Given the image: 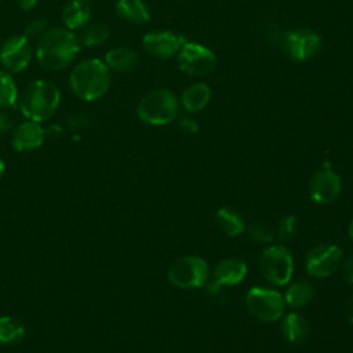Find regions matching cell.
Returning a JSON list of instances; mask_svg holds the SVG:
<instances>
[{"label": "cell", "instance_id": "obj_1", "mask_svg": "<svg viewBox=\"0 0 353 353\" xmlns=\"http://www.w3.org/2000/svg\"><path fill=\"white\" fill-rule=\"evenodd\" d=\"M80 51V41L73 30L65 26L50 28L36 43L37 62L50 72L65 69Z\"/></svg>", "mask_w": 353, "mask_h": 353}, {"label": "cell", "instance_id": "obj_2", "mask_svg": "<svg viewBox=\"0 0 353 353\" xmlns=\"http://www.w3.org/2000/svg\"><path fill=\"white\" fill-rule=\"evenodd\" d=\"M112 80L110 69L98 58H90L79 62L69 74L72 92L87 102L99 99L109 88Z\"/></svg>", "mask_w": 353, "mask_h": 353}, {"label": "cell", "instance_id": "obj_3", "mask_svg": "<svg viewBox=\"0 0 353 353\" xmlns=\"http://www.w3.org/2000/svg\"><path fill=\"white\" fill-rule=\"evenodd\" d=\"M61 102V92L55 83L47 79H37L25 85L18 98L22 114L32 121L41 123L52 117Z\"/></svg>", "mask_w": 353, "mask_h": 353}, {"label": "cell", "instance_id": "obj_4", "mask_svg": "<svg viewBox=\"0 0 353 353\" xmlns=\"http://www.w3.org/2000/svg\"><path fill=\"white\" fill-rule=\"evenodd\" d=\"M178 101L175 95L164 88L148 92L137 106L138 117L150 125H164L175 119Z\"/></svg>", "mask_w": 353, "mask_h": 353}, {"label": "cell", "instance_id": "obj_5", "mask_svg": "<svg viewBox=\"0 0 353 353\" xmlns=\"http://www.w3.org/2000/svg\"><path fill=\"white\" fill-rule=\"evenodd\" d=\"M245 306L255 319L263 323H273L281 319L285 309V301L276 290L251 287L245 295Z\"/></svg>", "mask_w": 353, "mask_h": 353}, {"label": "cell", "instance_id": "obj_6", "mask_svg": "<svg viewBox=\"0 0 353 353\" xmlns=\"http://www.w3.org/2000/svg\"><path fill=\"white\" fill-rule=\"evenodd\" d=\"M259 268L263 277L273 285H285L294 273L291 252L281 244L265 248L259 258Z\"/></svg>", "mask_w": 353, "mask_h": 353}, {"label": "cell", "instance_id": "obj_7", "mask_svg": "<svg viewBox=\"0 0 353 353\" xmlns=\"http://www.w3.org/2000/svg\"><path fill=\"white\" fill-rule=\"evenodd\" d=\"M167 277L178 288H200L207 284L208 265L200 256L185 255L170 266Z\"/></svg>", "mask_w": 353, "mask_h": 353}, {"label": "cell", "instance_id": "obj_8", "mask_svg": "<svg viewBox=\"0 0 353 353\" xmlns=\"http://www.w3.org/2000/svg\"><path fill=\"white\" fill-rule=\"evenodd\" d=\"M342 261V251L336 244L321 243L306 254L305 266L310 276L323 279L334 273Z\"/></svg>", "mask_w": 353, "mask_h": 353}, {"label": "cell", "instance_id": "obj_9", "mask_svg": "<svg viewBox=\"0 0 353 353\" xmlns=\"http://www.w3.org/2000/svg\"><path fill=\"white\" fill-rule=\"evenodd\" d=\"M33 55L32 43L23 34L8 37L0 47V63L8 73H19L25 70Z\"/></svg>", "mask_w": 353, "mask_h": 353}, {"label": "cell", "instance_id": "obj_10", "mask_svg": "<svg viewBox=\"0 0 353 353\" xmlns=\"http://www.w3.org/2000/svg\"><path fill=\"white\" fill-rule=\"evenodd\" d=\"M178 62L183 72L193 76H204L215 68L216 57L210 48L186 41L179 50Z\"/></svg>", "mask_w": 353, "mask_h": 353}, {"label": "cell", "instance_id": "obj_11", "mask_svg": "<svg viewBox=\"0 0 353 353\" xmlns=\"http://www.w3.org/2000/svg\"><path fill=\"white\" fill-rule=\"evenodd\" d=\"M342 190V182L330 168L316 172L309 182V196L314 203L328 204L334 201Z\"/></svg>", "mask_w": 353, "mask_h": 353}, {"label": "cell", "instance_id": "obj_12", "mask_svg": "<svg viewBox=\"0 0 353 353\" xmlns=\"http://www.w3.org/2000/svg\"><path fill=\"white\" fill-rule=\"evenodd\" d=\"M186 43L185 37L176 36L171 32H150L142 37L145 50L160 59L170 58L179 52L181 47Z\"/></svg>", "mask_w": 353, "mask_h": 353}, {"label": "cell", "instance_id": "obj_13", "mask_svg": "<svg viewBox=\"0 0 353 353\" xmlns=\"http://www.w3.org/2000/svg\"><path fill=\"white\" fill-rule=\"evenodd\" d=\"M285 46L294 59L306 61L320 51L321 39L319 34L309 30L291 32L287 34Z\"/></svg>", "mask_w": 353, "mask_h": 353}, {"label": "cell", "instance_id": "obj_14", "mask_svg": "<svg viewBox=\"0 0 353 353\" xmlns=\"http://www.w3.org/2000/svg\"><path fill=\"white\" fill-rule=\"evenodd\" d=\"M46 138V131L40 125V123L36 121H25L19 124L12 134V146L18 152H28L33 150L44 142Z\"/></svg>", "mask_w": 353, "mask_h": 353}, {"label": "cell", "instance_id": "obj_15", "mask_svg": "<svg viewBox=\"0 0 353 353\" xmlns=\"http://www.w3.org/2000/svg\"><path fill=\"white\" fill-rule=\"evenodd\" d=\"M247 276V265L239 258H225L214 269V283L223 287L240 284Z\"/></svg>", "mask_w": 353, "mask_h": 353}, {"label": "cell", "instance_id": "obj_16", "mask_svg": "<svg viewBox=\"0 0 353 353\" xmlns=\"http://www.w3.org/2000/svg\"><path fill=\"white\" fill-rule=\"evenodd\" d=\"M91 3L90 0H68L62 8L61 18L65 28L70 30L83 29L88 25L91 18Z\"/></svg>", "mask_w": 353, "mask_h": 353}, {"label": "cell", "instance_id": "obj_17", "mask_svg": "<svg viewBox=\"0 0 353 353\" xmlns=\"http://www.w3.org/2000/svg\"><path fill=\"white\" fill-rule=\"evenodd\" d=\"M280 331L284 339L292 345H302L310 332L307 320L299 313H288L281 319Z\"/></svg>", "mask_w": 353, "mask_h": 353}, {"label": "cell", "instance_id": "obj_18", "mask_svg": "<svg viewBox=\"0 0 353 353\" xmlns=\"http://www.w3.org/2000/svg\"><path fill=\"white\" fill-rule=\"evenodd\" d=\"M215 222L218 229L229 236H237L245 230V222L239 211L230 207H221L215 214Z\"/></svg>", "mask_w": 353, "mask_h": 353}, {"label": "cell", "instance_id": "obj_19", "mask_svg": "<svg viewBox=\"0 0 353 353\" xmlns=\"http://www.w3.org/2000/svg\"><path fill=\"white\" fill-rule=\"evenodd\" d=\"M105 63L109 69H113L116 72H130L137 68L138 57L130 48L114 47L106 52Z\"/></svg>", "mask_w": 353, "mask_h": 353}, {"label": "cell", "instance_id": "obj_20", "mask_svg": "<svg viewBox=\"0 0 353 353\" xmlns=\"http://www.w3.org/2000/svg\"><path fill=\"white\" fill-rule=\"evenodd\" d=\"M211 98V90L204 83H196L188 87L182 94V105L185 110L194 113L200 112L208 103Z\"/></svg>", "mask_w": 353, "mask_h": 353}, {"label": "cell", "instance_id": "obj_21", "mask_svg": "<svg viewBox=\"0 0 353 353\" xmlns=\"http://www.w3.org/2000/svg\"><path fill=\"white\" fill-rule=\"evenodd\" d=\"M116 11L134 23H145L150 19V11L143 0H117Z\"/></svg>", "mask_w": 353, "mask_h": 353}, {"label": "cell", "instance_id": "obj_22", "mask_svg": "<svg viewBox=\"0 0 353 353\" xmlns=\"http://www.w3.org/2000/svg\"><path fill=\"white\" fill-rule=\"evenodd\" d=\"M314 295V290L313 287L306 283V281H295L292 283L287 291H285V295H284V301L287 305L295 307V309H299V307H303L306 306L312 298Z\"/></svg>", "mask_w": 353, "mask_h": 353}, {"label": "cell", "instance_id": "obj_23", "mask_svg": "<svg viewBox=\"0 0 353 353\" xmlns=\"http://www.w3.org/2000/svg\"><path fill=\"white\" fill-rule=\"evenodd\" d=\"M25 336V327L14 317L0 316V343L19 342Z\"/></svg>", "mask_w": 353, "mask_h": 353}, {"label": "cell", "instance_id": "obj_24", "mask_svg": "<svg viewBox=\"0 0 353 353\" xmlns=\"http://www.w3.org/2000/svg\"><path fill=\"white\" fill-rule=\"evenodd\" d=\"M18 88L11 77V73H8L4 69H0V108H14L18 103Z\"/></svg>", "mask_w": 353, "mask_h": 353}, {"label": "cell", "instance_id": "obj_25", "mask_svg": "<svg viewBox=\"0 0 353 353\" xmlns=\"http://www.w3.org/2000/svg\"><path fill=\"white\" fill-rule=\"evenodd\" d=\"M110 36V32L106 25L101 22L85 25L80 33L79 41L85 47H97L103 44Z\"/></svg>", "mask_w": 353, "mask_h": 353}, {"label": "cell", "instance_id": "obj_26", "mask_svg": "<svg viewBox=\"0 0 353 353\" xmlns=\"http://www.w3.org/2000/svg\"><path fill=\"white\" fill-rule=\"evenodd\" d=\"M247 232H248L250 239L255 243H259V244H268L274 237L273 230L270 228H268L266 225H263V223H252V225L248 226Z\"/></svg>", "mask_w": 353, "mask_h": 353}, {"label": "cell", "instance_id": "obj_27", "mask_svg": "<svg viewBox=\"0 0 353 353\" xmlns=\"http://www.w3.org/2000/svg\"><path fill=\"white\" fill-rule=\"evenodd\" d=\"M47 21L43 18H36L30 21L23 32V36L30 41V43H37L43 34L47 32Z\"/></svg>", "mask_w": 353, "mask_h": 353}, {"label": "cell", "instance_id": "obj_28", "mask_svg": "<svg viewBox=\"0 0 353 353\" xmlns=\"http://www.w3.org/2000/svg\"><path fill=\"white\" fill-rule=\"evenodd\" d=\"M298 226V218L295 215H287L284 216L279 225H277V237L280 240H287L290 239Z\"/></svg>", "mask_w": 353, "mask_h": 353}, {"label": "cell", "instance_id": "obj_29", "mask_svg": "<svg viewBox=\"0 0 353 353\" xmlns=\"http://www.w3.org/2000/svg\"><path fill=\"white\" fill-rule=\"evenodd\" d=\"M342 274L347 283L353 284V254L347 255L342 261Z\"/></svg>", "mask_w": 353, "mask_h": 353}, {"label": "cell", "instance_id": "obj_30", "mask_svg": "<svg viewBox=\"0 0 353 353\" xmlns=\"http://www.w3.org/2000/svg\"><path fill=\"white\" fill-rule=\"evenodd\" d=\"M90 124V119L83 116V114H79V116H73L68 120V127L72 130V131H77V130H81V128H85L87 125Z\"/></svg>", "mask_w": 353, "mask_h": 353}, {"label": "cell", "instance_id": "obj_31", "mask_svg": "<svg viewBox=\"0 0 353 353\" xmlns=\"http://www.w3.org/2000/svg\"><path fill=\"white\" fill-rule=\"evenodd\" d=\"M14 127V120L10 114L0 112V135L8 132Z\"/></svg>", "mask_w": 353, "mask_h": 353}, {"label": "cell", "instance_id": "obj_32", "mask_svg": "<svg viewBox=\"0 0 353 353\" xmlns=\"http://www.w3.org/2000/svg\"><path fill=\"white\" fill-rule=\"evenodd\" d=\"M179 128L186 132V134H194L197 132L199 130V125L197 123L193 120V119H183L181 123H179Z\"/></svg>", "mask_w": 353, "mask_h": 353}, {"label": "cell", "instance_id": "obj_33", "mask_svg": "<svg viewBox=\"0 0 353 353\" xmlns=\"http://www.w3.org/2000/svg\"><path fill=\"white\" fill-rule=\"evenodd\" d=\"M15 1H17L18 7H19L21 10L29 11V10H32V8L37 4L39 0H15Z\"/></svg>", "mask_w": 353, "mask_h": 353}, {"label": "cell", "instance_id": "obj_34", "mask_svg": "<svg viewBox=\"0 0 353 353\" xmlns=\"http://www.w3.org/2000/svg\"><path fill=\"white\" fill-rule=\"evenodd\" d=\"M46 131V134H48V135H51V137H58L61 132H62V130H61V127L59 125H50L47 130H44Z\"/></svg>", "mask_w": 353, "mask_h": 353}, {"label": "cell", "instance_id": "obj_35", "mask_svg": "<svg viewBox=\"0 0 353 353\" xmlns=\"http://www.w3.org/2000/svg\"><path fill=\"white\" fill-rule=\"evenodd\" d=\"M346 313H347V320L353 324V295L350 296L347 306H346Z\"/></svg>", "mask_w": 353, "mask_h": 353}, {"label": "cell", "instance_id": "obj_36", "mask_svg": "<svg viewBox=\"0 0 353 353\" xmlns=\"http://www.w3.org/2000/svg\"><path fill=\"white\" fill-rule=\"evenodd\" d=\"M347 232H349V236H350V239L353 240V219H352V221H350V223H349Z\"/></svg>", "mask_w": 353, "mask_h": 353}, {"label": "cell", "instance_id": "obj_37", "mask_svg": "<svg viewBox=\"0 0 353 353\" xmlns=\"http://www.w3.org/2000/svg\"><path fill=\"white\" fill-rule=\"evenodd\" d=\"M4 168H6V167H4V163H3V160L0 159V178H1L3 174H4Z\"/></svg>", "mask_w": 353, "mask_h": 353}, {"label": "cell", "instance_id": "obj_38", "mask_svg": "<svg viewBox=\"0 0 353 353\" xmlns=\"http://www.w3.org/2000/svg\"><path fill=\"white\" fill-rule=\"evenodd\" d=\"M0 1H4V0H0Z\"/></svg>", "mask_w": 353, "mask_h": 353}]
</instances>
